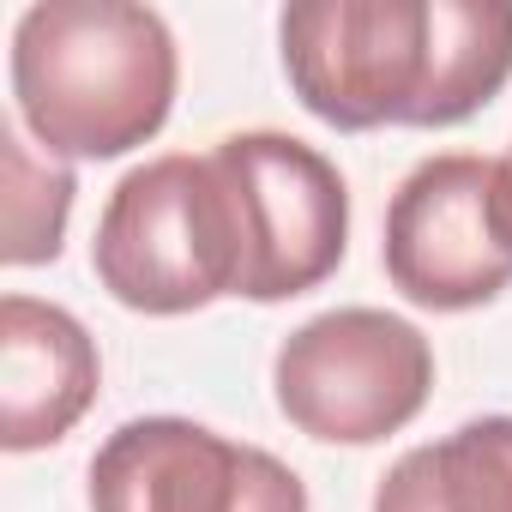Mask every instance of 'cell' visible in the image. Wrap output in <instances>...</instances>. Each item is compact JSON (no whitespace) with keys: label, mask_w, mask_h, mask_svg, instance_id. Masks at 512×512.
Listing matches in <instances>:
<instances>
[{"label":"cell","mask_w":512,"mask_h":512,"mask_svg":"<svg viewBox=\"0 0 512 512\" xmlns=\"http://www.w3.org/2000/svg\"><path fill=\"white\" fill-rule=\"evenodd\" d=\"M374 512H512V416H476L410 446L380 476Z\"/></svg>","instance_id":"obj_9"},{"label":"cell","mask_w":512,"mask_h":512,"mask_svg":"<svg viewBox=\"0 0 512 512\" xmlns=\"http://www.w3.org/2000/svg\"><path fill=\"white\" fill-rule=\"evenodd\" d=\"M97 386V344L67 308L19 290L0 302V446L37 452L67 440L97 404Z\"/></svg>","instance_id":"obj_8"},{"label":"cell","mask_w":512,"mask_h":512,"mask_svg":"<svg viewBox=\"0 0 512 512\" xmlns=\"http://www.w3.org/2000/svg\"><path fill=\"white\" fill-rule=\"evenodd\" d=\"M272 392L308 440L374 446L422 416L434 344L386 308H332L278 344Z\"/></svg>","instance_id":"obj_4"},{"label":"cell","mask_w":512,"mask_h":512,"mask_svg":"<svg viewBox=\"0 0 512 512\" xmlns=\"http://www.w3.org/2000/svg\"><path fill=\"white\" fill-rule=\"evenodd\" d=\"M0 169H7V241L0 260L7 266H49L61 241H67V217H73V169L55 157H31L19 127H0Z\"/></svg>","instance_id":"obj_10"},{"label":"cell","mask_w":512,"mask_h":512,"mask_svg":"<svg viewBox=\"0 0 512 512\" xmlns=\"http://www.w3.org/2000/svg\"><path fill=\"white\" fill-rule=\"evenodd\" d=\"M296 103L338 127H458L512 79V0H302L278 19Z\"/></svg>","instance_id":"obj_1"},{"label":"cell","mask_w":512,"mask_h":512,"mask_svg":"<svg viewBox=\"0 0 512 512\" xmlns=\"http://www.w3.org/2000/svg\"><path fill=\"white\" fill-rule=\"evenodd\" d=\"M500 223H506V235H512V151L500 157Z\"/></svg>","instance_id":"obj_11"},{"label":"cell","mask_w":512,"mask_h":512,"mask_svg":"<svg viewBox=\"0 0 512 512\" xmlns=\"http://www.w3.org/2000/svg\"><path fill=\"white\" fill-rule=\"evenodd\" d=\"M181 55L133 0H43L13 25V103L49 157L109 163L163 133Z\"/></svg>","instance_id":"obj_2"},{"label":"cell","mask_w":512,"mask_h":512,"mask_svg":"<svg viewBox=\"0 0 512 512\" xmlns=\"http://www.w3.org/2000/svg\"><path fill=\"white\" fill-rule=\"evenodd\" d=\"M97 284L133 314H199L241 290V217L217 157H151L127 169L97 217Z\"/></svg>","instance_id":"obj_3"},{"label":"cell","mask_w":512,"mask_h":512,"mask_svg":"<svg viewBox=\"0 0 512 512\" xmlns=\"http://www.w3.org/2000/svg\"><path fill=\"white\" fill-rule=\"evenodd\" d=\"M217 169L241 217V302H290L320 290L350 247V187L326 151L290 133H229Z\"/></svg>","instance_id":"obj_5"},{"label":"cell","mask_w":512,"mask_h":512,"mask_svg":"<svg viewBox=\"0 0 512 512\" xmlns=\"http://www.w3.org/2000/svg\"><path fill=\"white\" fill-rule=\"evenodd\" d=\"M380 260L392 290L416 308L470 314L494 302L512 284V235L500 223V157H422L386 205Z\"/></svg>","instance_id":"obj_6"},{"label":"cell","mask_w":512,"mask_h":512,"mask_svg":"<svg viewBox=\"0 0 512 512\" xmlns=\"http://www.w3.org/2000/svg\"><path fill=\"white\" fill-rule=\"evenodd\" d=\"M91 512H308V488L266 446L187 416H133L91 458Z\"/></svg>","instance_id":"obj_7"}]
</instances>
